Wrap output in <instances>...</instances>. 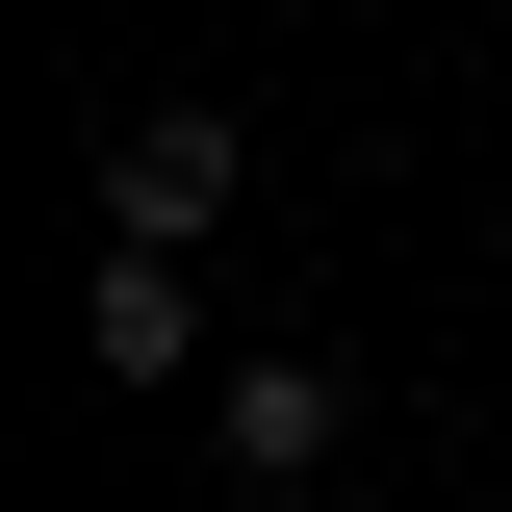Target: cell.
Masks as SVG:
<instances>
[{
	"label": "cell",
	"mask_w": 512,
	"mask_h": 512,
	"mask_svg": "<svg viewBox=\"0 0 512 512\" xmlns=\"http://www.w3.org/2000/svg\"><path fill=\"white\" fill-rule=\"evenodd\" d=\"M205 436H231V487H333L359 384H333V359H205Z\"/></svg>",
	"instance_id": "2"
},
{
	"label": "cell",
	"mask_w": 512,
	"mask_h": 512,
	"mask_svg": "<svg viewBox=\"0 0 512 512\" xmlns=\"http://www.w3.org/2000/svg\"><path fill=\"white\" fill-rule=\"evenodd\" d=\"M103 231H154V256L231 231V103H128L103 128Z\"/></svg>",
	"instance_id": "1"
},
{
	"label": "cell",
	"mask_w": 512,
	"mask_h": 512,
	"mask_svg": "<svg viewBox=\"0 0 512 512\" xmlns=\"http://www.w3.org/2000/svg\"><path fill=\"white\" fill-rule=\"evenodd\" d=\"M77 359H103V384H180V359H205V308H180V256H154V231H103V308H77Z\"/></svg>",
	"instance_id": "3"
}]
</instances>
